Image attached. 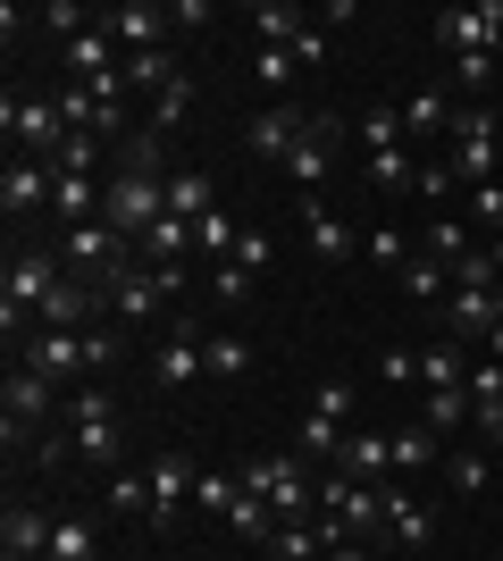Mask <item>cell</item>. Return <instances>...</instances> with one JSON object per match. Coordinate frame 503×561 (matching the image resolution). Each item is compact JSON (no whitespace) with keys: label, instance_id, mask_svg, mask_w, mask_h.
<instances>
[{"label":"cell","instance_id":"26","mask_svg":"<svg viewBox=\"0 0 503 561\" xmlns=\"http://www.w3.org/2000/svg\"><path fill=\"white\" fill-rule=\"evenodd\" d=\"M420 386H428V394H445V386H470V352H461L454 335H445V344H428V352H420Z\"/></svg>","mask_w":503,"mask_h":561},{"label":"cell","instance_id":"31","mask_svg":"<svg viewBox=\"0 0 503 561\" xmlns=\"http://www.w3.org/2000/svg\"><path fill=\"white\" fill-rule=\"evenodd\" d=\"M101 503H110V512H118V519H151V469H118Z\"/></svg>","mask_w":503,"mask_h":561},{"label":"cell","instance_id":"53","mask_svg":"<svg viewBox=\"0 0 503 561\" xmlns=\"http://www.w3.org/2000/svg\"><path fill=\"white\" fill-rule=\"evenodd\" d=\"M261 561H277V553H261Z\"/></svg>","mask_w":503,"mask_h":561},{"label":"cell","instance_id":"43","mask_svg":"<svg viewBox=\"0 0 503 561\" xmlns=\"http://www.w3.org/2000/svg\"><path fill=\"white\" fill-rule=\"evenodd\" d=\"M193 503H202V512H227V503H236V478H227V469H202V486H193Z\"/></svg>","mask_w":503,"mask_h":561},{"label":"cell","instance_id":"8","mask_svg":"<svg viewBox=\"0 0 503 561\" xmlns=\"http://www.w3.org/2000/svg\"><path fill=\"white\" fill-rule=\"evenodd\" d=\"M50 411H59V386H50V377H34V369H9L0 377V436H9V453L18 445H34V427L50 420Z\"/></svg>","mask_w":503,"mask_h":561},{"label":"cell","instance_id":"44","mask_svg":"<svg viewBox=\"0 0 503 561\" xmlns=\"http://www.w3.org/2000/svg\"><path fill=\"white\" fill-rule=\"evenodd\" d=\"M479 402H503V360H470V411Z\"/></svg>","mask_w":503,"mask_h":561},{"label":"cell","instance_id":"40","mask_svg":"<svg viewBox=\"0 0 503 561\" xmlns=\"http://www.w3.org/2000/svg\"><path fill=\"white\" fill-rule=\"evenodd\" d=\"M227 268L261 277V268H268V234H261V227H243V234H236V252H227Z\"/></svg>","mask_w":503,"mask_h":561},{"label":"cell","instance_id":"47","mask_svg":"<svg viewBox=\"0 0 503 561\" xmlns=\"http://www.w3.org/2000/svg\"><path fill=\"white\" fill-rule=\"evenodd\" d=\"M286 50H294V68H328V34H319V25H302Z\"/></svg>","mask_w":503,"mask_h":561},{"label":"cell","instance_id":"36","mask_svg":"<svg viewBox=\"0 0 503 561\" xmlns=\"http://www.w3.org/2000/svg\"><path fill=\"white\" fill-rule=\"evenodd\" d=\"M236 218H227V210H210V218H202V227H193V252H202V260H210V268H218V260H227V252H236Z\"/></svg>","mask_w":503,"mask_h":561},{"label":"cell","instance_id":"16","mask_svg":"<svg viewBox=\"0 0 503 561\" xmlns=\"http://www.w3.org/2000/svg\"><path fill=\"white\" fill-rule=\"evenodd\" d=\"M436 537V512L420 503V494L403 486H386V545H403V553H420V545Z\"/></svg>","mask_w":503,"mask_h":561},{"label":"cell","instance_id":"19","mask_svg":"<svg viewBox=\"0 0 503 561\" xmlns=\"http://www.w3.org/2000/svg\"><path fill=\"white\" fill-rule=\"evenodd\" d=\"M454 110H461L454 84H420V93L403 101V135H420V142H428V135H454Z\"/></svg>","mask_w":503,"mask_h":561},{"label":"cell","instance_id":"54","mask_svg":"<svg viewBox=\"0 0 503 561\" xmlns=\"http://www.w3.org/2000/svg\"><path fill=\"white\" fill-rule=\"evenodd\" d=\"M495 561H503V553H495Z\"/></svg>","mask_w":503,"mask_h":561},{"label":"cell","instance_id":"5","mask_svg":"<svg viewBox=\"0 0 503 561\" xmlns=\"http://www.w3.org/2000/svg\"><path fill=\"white\" fill-rule=\"evenodd\" d=\"M68 445L84 453L93 469H110L126 453V427H118V402H110V386H84V394L68 402Z\"/></svg>","mask_w":503,"mask_h":561},{"label":"cell","instance_id":"51","mask_svg":"<svg viewBox=\"0 0 503 561\" xmlns=\"http://www.w3.org/2000/svg\"><path fill=\"white\" fill-rule=\"evenodd\" d=\"M328 561H378V553H369V545H335Z\"/></svg>","mask_w":503,"mask_h":561},{"label":"cell","instance_id":"29","mask_svg":"<svg viewBox=\"0 0 503 561\" xmlns=\"http://www.w3.org/2000/svg\"><path fill=\"white\" fill-rule=\"evenodd\" d=\"M445 84H454V93H495V101H503L495 50H470V59H445Z\"/></svg>","mask_w":503,"mask_h":561},{"label":"cell","instance_id":"25","mask_svg":"<svg viewBox=\"0 0 503 561\" xmlns=\"http://www.w3.org/2000/svg\"><path fill=\"white\" fill-rule=\"evenodd\" d=\"M218 202H210V176L202 168H168V218H185V227H202Z\"/></svg>","mask_w":503,"mask_h":561},{"label":"cell","instance_id":"2","mask_svg":"<svg viewBox=\"0 0 503 561\" xmlns=\"http://www.w3.org/2000/svg\"><path fill=\"white\" fill-rule=\"evenodd\" d=\"M445 168H454V185H495V168H503V110L495 101H461L454 110Z\"/></svg>","mask_w":503,"mask_h":561},{"label":"cell","instance_id":"46","mask_svg":"<svg viewBox=\"0 0 503 561\" xmlns=\"http://www.w3.org/2000/svg\"><path fill=\"white\" fill-rule=\"evenodd\" d=\"M445 478H454L461 494H479V486H487V453H454V461H445Z\"/></svg>","mask_w":503,"mask_h":561},{"label":"cell","instance_id":"20","mask_svg":"<svg viewBox=\"0 0 503 561\" xmlns=\"http://www.w3.org/2000/svg\"><path fill=\"white\" fill-rule=\"evenodd\" d=\"M50 528H59V512H43V503H9V519H0V545L9 553H50Z\"/></svg>","mask_w":503,"mask_h":561},{"label":"cell","instance_id":"49","mask_svg":"<svg viewBox=\"0 0 503 561\" xmlns=\"http://www.w3.org/2000/svg\"><path fill=\"white\" fill-rule=\"evenodd\" d=\"M378 377H386V386H411V377H420V352H403V344L378 352Z\"/></svg>","mask_w":503,"mask_h":561},{"label":"cell","instance_id":"39","mask_svg":"<svg viewBox=\"0 0 503 561\" xmlns=\"http://www.w3.org/2000/svg\"><path fill=\"white\" fill-rule=\"evenodd\" d=\"M395 469H436V427H411V436H395Z\"/></svg>","mask_w":503,"mask_h":561},{"label":"cell","instance_id":"3","mask_svg":"<svg viewBox=\"0 0 503 561\" xmlns=\"http://www.w3.org/2000/svg\"><path fill=\"white\" fill-rule=\"evenodd\" d=\"M236 478L261 494L277 519H311V512H319V469L302 461V453H252Z\"/></svg>","mask_w":503,"mask_h":561},{"label":"cell","instance_id":"32","mask_svg":"<svg viewBox=\"0 0 503 561\" xmlns=\"http://www.w3.org/2000/svg\"><path fill=\"white\" fill-rule=\"evenodd\" d=\"M193 93H202V84H193V76H176V84H168V93L160 101H151V117H144V126H151V135H176V126H185V117H193Z\"/></svg>","mask_w":503,"mask_h":561},{"label":"cell","instance_id":"35","mask_svg":"<svg viewBox=\"0 0 503 561\" xmlns=\"http://www.w3.org/2000/svg\"><path fill=\"white\" fill-rule=\"evenodd\" d=\"M43 561H93V519H68L59 512V528H50V553Z\"/></svg>","mask_w":503,"mask_h":561},{"label":"cell","instance_id":"45","mask_svg":"<svg viewBox=\"0 0 503 561\" xmlns=\"http://www.w3.org/2000/svg\"><path fill=\"white\" fill-rule=\"evenodd\" d=\"M470 227H503V176L495 185H470Z\"/></svg>","mask_w":503,"mask_h":561},{"label":"cell","instance_id":"34","mask_svg":"<svg viewBox=\"0 0 503 561\" xmlns=\"http://www.w3.org/2000/svg\"><path fill=\"white\" fill-rule=\"evenodd\" d=\"M202 369H210L218 386H227V377H243V369H252V344H243V335H210V344H202Z\"/></svg>","mask_w":503,"mask_h":561},{"label":"cell","instance_id":"37","mask_svg":"<svg viewBox=\"0 0 503 561\" xmlns=\"http://www.w3.org/2000/svg\"><path fill=\"white\" fill-rule=\"evenodd\" d=\"M461 420H470V386H445V394L420 402V427H436V436H445V427H461Z\"/></svg>","mask_w":503,"mask_h":561},{"label":"cell","instance_id":"38","mask_svg":"<svg viewBox=\"0 0 503 561\" xmlns=\"http://www.w3.org/2000/svg\"><path fill=\"white\" fill-rule=\"evenodd\" d=\"M252 76L261 93H294V50H252Z\"/></svg>","mask_w":503,"mask_h":561},{"label":"cell","instance_id":"1","mask_svg":"<svg viewBox=\"0 0 503 561\" xmlns=\"http://www.w3.org/2000/svg\"><path fill=\"white\" fill-rule=\"evenodd\" d=\"M168 142L151 135V126H135V135L118 142V168H110V185H101V227L126 234V243H144L151 227L168 218Z\"/></svg>","mask_w":503,"mask_h":561},{"label":"cell","instance_id":"6","mask_svg":"<svg viewBox=\"0 0 503 561\" xmlns=\"http://www.w3.org/2000/svg\"><path fill=\"white\" fill-rule=\"evenodd\" d=\"M0 126H9V142H18V160H59L68 151V117H59V101H0Z\"/></svg>","mask_w":503,"mask_h":561},{"label":"cell","instance_id":"12","mask_svg":"<svg viewBox=\"0 0 503 561\" xmlns=\"http://www.w3.org/2000/svg\"><path fill=\"white\" fill-rule=\"evenodd\" d=\"M202 335L193 328H168L160 335V352H151V386H160V394H185V386H202Z\"/></svg>","mask_w":503,"mask_h":561},{"label":"cell","instance_id":"15","mask_svg":"<svg viewBox=\"0 0 503 561\" xmlns=\"http://www.w3.org/2000/svg\"><path fill=\"white\" fill-rule=\"evenodd\" d=\"M335 469L344 478H361V486H395V436H344V453H335Z\"/></svg>","mask_w":503,"mask_h":561},{"label":"cell","instance_id":"50","mask_svg":"<svg viewBox=\"0 0 503 561\" xmlns=\"http://www.w3.org/2000/svg\"><path fill=\"white\" fill-rule=\"evenodd\" d=\"M470 420H479V436H487V445H503V402H479Z\"/></svg>","mask_w":503,"mask_h":561},{"label":"cell","instance_id":"17","mask_svg":"<svg viewBox=\"0 0 503 561\" xmlns=\"http://www.w3.org/2000/svg\"><path fill=\"white\" fill-rule=\"evenodd\" d=\"M302 234H311V252L328 260V268H344V260H353V227H344L319 193H302Z\"/></svg>","mask_w":503,"mask_h":561},{"label":"cell","instance_id":"24","mask_svg":"<svg viewBox=\"0 0 503 561\" xmlns=\"http://www.w3.org/2000/svg\"><path fill=\"white\" fill-rule=\"evenodd\" d=\"M361 176H369L378 193H411L420 185V160H411L403 142H378V151H361Z\"/></svg>","mask_w":503,"mask_h":561},{"label":"cell","instance_id":"11","mask_svg":"<svg viewBox=\"0 0 503 561\" xmlns=\"http://www.w3.org/2000/svg\"><path fill=\"white\" fill-rule=\"evenodd\" d=\"M101 34L135 59V50H168V34H176V25H168L160 0H118V9H101Z\"/></svg>","mask_w":503,"mask_h":561},{"label":"cell","instance_id":"52","mask_svg":"<svg viewBox=\"0 0 503 561\" xmlns=\"http://www.w3.org/2000/svg\"><path fill=\"white\" fill-rule=\"evenodd\" d=\"M487 252H495V277H503V234H495V243H487Z\"/></svg>","mask_w":503,"mask_h":561},{"label":"cell","instance_id":"18","mask_svg":"<svg viewBox=\"0 0 503 561\" xmlns=\"http://www.w3.org/2000/svg\"><path fill=\"white\" fill-rule=\"evenodd\" d=\"M50 218H59V234L93 227V218H101V185H93V176H59V168H50Z\"/></svg>","mask_w":503,"mask_h":561},{"label":"cell","instance_id":"9","mask_svg":"<svg viewBox=\"0 0 503 561\" xmlns=\"http://www.w3.org/2000/svg\"><path fill=\"white\" fill-rule=\"evenodd\" d=\"M311 126H319L311 110H294V101H268V110L243 117V151H252V160H294V151L311 142Z\"/></svg>","mask_w":503,"mask_h":561},{"label":"cell","instance_id":"10","mask_svg":"<svg viewBox=\"0 0 503 561\" xmlns=\"http://www.w3.org/2000/svg\"><path fill=\"white\" fill-rule=\"evenodd\" d=\"M428 34L445 43V59H470V50H495L503 43V0H479V9H436Z\"/></svg>","mask_w":503,"mask_h":561},{"label":"cell","instance_id":"4","mask_svg":"<svg viewBox=\"0 0 503 561\" xmlns=\"http://www.w3.org/2000/svg\"><path fill=\"white\" fill-rule=\"evenodd\" d=\"M344 420H353V377H328V386L311 394V411H302V427H294V453H302L311 469H335Z\"/></svg>","mask_w":503,"mask_h":561},{"label":"cell","instance_id":"14","mask_svg":"<svg viewBox=\"0 0 503 561\" xmlns=\"http://www.w3.org/2000/svg\"><path fill=\"white\" fill-rule=\"evenodd\" d=\"M0 210H9V227L43 218L50 210V168L43 160H9V176H0Z\"/></svg>","mask_w":503,"mask_h":561},{"label":"cell","instance_id":"21","mask_svg":"<svg viewBox=\"0 0 503 561\" xmlns=\"http://www.w3.org/2000/svg\"><path fill=\"white\" fill-rule=\"evenodd\" d=\"M68 68H76V84H93V76H118V68H126V50L110 43V34H101V18H93V25L68 43Z\"/></svg>","mask_w":503,"mask_h":561},{"label":"cell","instance_id":"13","mask_svg":"<svg viewBox=\"0 0 503 561\" xmlns=\"http://www.w3.org/2000/svg\"><path fill=\"white\" fill-rule=\"evenodd\" d=\"M193 486H202V469H193L185 453H151V528H168V519L185 512Z\"/></svg>","mask_w":503,"mask_h":561},{"label":"cell","instance_id":"42","mask_svg":"<svg viewBox=\"0 0 503 561\" xmlns=\"http://www.w3.org/2000/svg\"><path fill=\"white\" fill-rule=\"evenodd\" d=\"M93 160H101V135H68V151H59V176H93Z\"/></svg>","mask_w":503,"mask_h":561},{"label":"cell","instance_id":"23","mask_svg":"<svg viewBox=\"0 0 503 561\" xmlns=\"http://www.w3.org/2000/svg\"><path fill=\"white\" fill-rule=\"evenodd\" d=\"M328 168H335V117H319L311 142H302V151L286 160V176H294L302 193H319V185H328Z\"/></svg>","mask_w":503,"mask_h":561},{"label":"cell","instance_id":"30","mask_svg":"<svg viewBox=\"0 0 503 561\" xmlns=\"http://www.w3.org/2000/svg\"><path fill=\"white\" fill-rule=\"evenodd\" d=\"M420 252H428V260H445V268H454L461 252H479V243H470V218L436 210V218H428V243H420Z\"/></svg>","mask_w":503,"mask_h":561},{"label":"cell","instance_id":"48","mask_svg":"<svg viewBox=\"0 0 503 561\" xmlns=\"http://www.w3.org/2000/svg\"><path fill=\"white\" fill-rule=\"evenodd\" d=\"M420 193L445 210V202H454V168H445V160H420Z\"/></svg>","mask_w":503,"mask_h":561},{"label":"cell","instance_id":"22","mask_svg":"<svg viewBox=\"0 0 503 561\" xmlns=\"http://www.w3.org/2000/svg\"><path fill=\"white\" fill-rule=\"evenodd\" d=\"M218 519H227V528H236L243 545H261V553H268V537L286 528V519L268 512V503H261V494H252V486H243V478H236V503H227V512H218Z\"/></svg>","mask_w":503,"mask_h":561},{"label":"cell","instance_id":"7","mask_svg":"<svg viewBox=\"0 0 503 561\" xmlns=\"http://www.w3.org/2000/svg\"><path fill=\"white\" fill-rule=\"evenodd\" d=\"M168 294H185V268H151V260H135V268L110 277V319H118V328H144Z\"/></svg>","mask_w":503,"mask_h":561},{"label":"cell","instance_id":"33","mask_svg":"<svg viewBox=\"0 0 503 561\" xmlns=\"http://www.w3.org/2000/svg\"><path fill=\"white\" fill-rule=\"evenodd\" d=\"M403 294L445 302V294H454V268H445V260H428V252H411V260H403Z\"/></svg>","mask_w":503,"mask_h":561},{"label":"cell","instance_id":"28","mask_svg":"<svg viewBox=\"0 0 503 561\" xmlns=\"http://www.w3.org/2000/svg\"><path fill=\"white\" fill-rule=\"evenodd\" d=\"M176 76H185V68H176V50H135V59H126V93H151V101H160Z\"/></svg>","mask_w":503,"mask_h":561},{"label":"cell","instance_id":"41","mask_svg":"<svg viewBox=\"0 0 503 561\" xmlns=\"http://www.w3.org/2000/svg\"><path fill=\"white\" fill-rule=\"evenodd\" d=\"M369 260H378V268H395V277H403V260H411L403 227H369Z\"/></svg>","mask_w":503,"mask_h":561},{"label":"cell","instance_id":"27","mask_svg":"<svg viewBox=\"0 0 503 561\" xmlns=\"http://www.w3.org/2000/svg\"><path fill=\"white\" fill-rule=\"evenodd\" d=\"M302 25H311V18H302L294 0H261V9H252V43H261V50H286Z\"/></svg>","mask_w":503,"mask_h":561}]
</instances>
